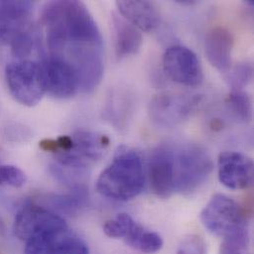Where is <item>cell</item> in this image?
<instances>
[{
    "label": "cell",
    "mask_w": 254,
    "mask_h": 254,
    "mask_svg": "<svg viewBox=\"0 0 254 254\" xmlns=\"http://www.w3.org/2000/svg\"><path fill=\"white\" fill-rule=\"evenodd\" d=\"M42 23L49 55L68 64L77 73L80 90L90 93L104 73V48L99 28L80 1H52L45 5Z\"/></svg>",
    "instance_id": "6da1fadb"
},
{
    "label": "cell",
    "mask_w": 254,
    "mask_h": 254,
    "mask_svg": "<svg viewBox=\"0 0 254 254\" xmlns=\"http://www.w3.org/2000/svg\"><path fill=\"white\" fill-rule=\"evenodd\" d=\"M144 186V172L136 151L121 146L112 162L101 172L96 188L104 197L127 201L136 197Z\"/></svg>",
    "instance_id": "7a4b0ae2"
},
{
    "label": "cell",
    "mask_w": 254,
    "mask_h": 254,
    "mask_svg": "<svg viewBox=\"0 0 254 254\" xmlns=\"http://www.w3.org/2000/svg\"><path fill=\"white\" fill-rule=\"evenodd\" d=\"M174 192L191 194L197 191L214 169L208 151L195 143L172 145Z\"/></svg>",
    "instance_id": "3957f363"
},
{
    "label": "cell",
    "mask_w": 254,
    "mask_h": 254,
    "mask_svg": "<svg viewBox=\"0 0 254 254\" xmlns=\"http://www.w3.org/2000/svg\"><path fill=\"white\" fill-rule=\"evenodd\" d=\"M5 77L11 95L24 106H36L46 93L40 63L27 59L10 63Z\"/></svg>",
    "instance_id": "277c9868"
},
{
    "label": "cell",
    "mask_w": 254,
    "mask_h": 254,
    "mask_svg": "<svg viewBox=\"0 0 254 254\" xmlns=\"http://www.w3.org/2000/svg\"><path fill=\"white\" fill-rule=\"evenodd\" d=\"M204 227L223 239L248 229L245 214L240 205L224 194H216L201 212Z\"/></svg>",
    "instance_id": "5b68a950"
},
{
    "label": "cell",
    "mask_w": 254,
    "mask_h": 254,
    "mask_svg": "<svg viewBox=\"0 0 254 254\" xmlns=\"http://www.w3.org/2000/svg\"><path fill=\"white\" fill-rule=\"evenodd\" d=\"M70 139L69 147L55 155L57 164L83 171L102 158L110 143L107 135L88 130H79Z\"/></svg>",
    "instance_id": "8992f818"
},
{
    "label": "cell",
    "mask_w": 254,
    "mask_h": 254,
    "mask_svg": "<svg viewBox=\"0 0 254 254\" xmlns=\"http://www.w3.org/2000/svg\"><path fill=\"white\" fill-rule=\"evenodd\" d=\"M200 103V96L161 92L148 105L150 120L159 127H173L187 120Z\"/></svg>",
    "instance_id": "52a82bcc"
},
{
    "label": "cell",
    "mask_w": 254,
    "mask_h": 254,
    "mask_svg": "<svg viewBox=\"0 0 254 254\" xmlns=\"http://www.w3.org/2000/svg\"><path fill=\"white\" fill-rule=\"evenodd\" d=\"M67 230L63 217L34 203L26 204L18 211L13 226L14 235L25 242L38 235Z\"/></svg>",
    "instance_id": "ba28073f"
},
{
    "label": "cell",
    "mask_w": 254,
    "mask_h": 254,
    "mask_svg": "<svg viewBox=\"0 0 254 254\" xmlns=\"http://www.w3.org/2000/svg\"><path fill=\"white\" fill-rule=\"evenodd\" d=\"M46 93L58 99H67L80 90L76 71L63 60L45 56L40 63Z\"/></svg>",
    "instance_id": "9c48e42d"
},
{
    "label": "cell",
    "mask_w": 254,
    "mask_h": 254,
    "mask_svg": "<svg viewBox=\"0 0 254 254\" xmlns=\"http://www.w3.org/2000/svg\"><path fill=\"white\" fill-rule=\"evenodd\" d=\"M164 71L174 82L195 87L203 82V69L195 53L184 46L168 48L162 57Z\"/></svg>",
    "instance_id": "30bf717a"
},
{
    "label": "cell",
    "mask_w": 254,
    "mask_h": 254,
    "mask_svg": "<svg viewBox=\"0 0 254 254\" xmlns=\"http://www.w3.org/2000/svg\"><path fill=\"white\" fill-rule=\"evenodd\" d=\"M220 182L232 190H244L254 183V161L239 151H224L219 155Z\"/></svg>",
    "instance_id": "8fae6325"
},
{
    "label": "cell",
    "mask_w": 254,
    "mask_h": 254,
    "mask_svg": "<svg viewBox=\"0 0 254 254\" xmlns=\"http://www.w3.org/2000/svg\"><path fill=\"white\" fill-rule=\"evenodd\" d=\"M31 1H0V42L11 44L33 29Z\"/></svg>",
    "instance_id": "7c38bea8"
},
{
    "label": "cell",
    "mask_w": 254,
    "mask_h": 254,
    "mask_svg": "<svg viewBox=\"0 0 254 254\" xmlns=\"http://www.w3.org/2000/svg\"><path fill=\"white\" fill-rule=\"evenodd\" d=\"M151 191L160 198H168L174 192L172 145L161 144L153 149L148 162Z\"/></svg>",
    "instance_id": "4fadbf2b"
},
{
    "label": "cell",
    "mask_w": 254,
    "mask_h": 254,
    "mask_svg": "<svg viewBox=\"0 0 254 254\" xmlns=\"http://www.w3.org/2000/svg\"><path fill=\"white\" fill-rule=\"evenodd\" d=\"M234 37L224 27L211 29L205 39V54L209 63L220 72L228 73L232 68Z\"/></svg>",
    "instance_id": "5bb4252c"
},
{
    "label": "cell",
    "mask_w": 254,
    "mask_h": 254,
    "mask_svg": "<svg viewBox=\"0 0 254 254\" xmlns=\"http://www.w3.org/2000/svg\"><path fill=\"white\" fill-rule=\"evenodd\" d=\"M116 5L123 18L139 31L152 32L160 23V15L153 2L122 0Z\"/></svg>",
    "instance_id": "9a60e30c"
},
{
    "label": "cell",
    "mask_w": 254,
    "mask_h": 254,
    "mask_svg": "<svg viewBox=\"0 0 254 254\" xmlns=\"http://www.w3.org/2000/svg\"><path fill=\"white\" fill-rule=\"evenodd\" d=\"M115 53L118 59L135 55L141 46L140 31L128 23L123 17L113 16Z\"/></svg>",
    "instance_id": "2e32d148"
},
{
    "label": "cell",
    "mask_w": 254,
    "mask_h": 254,
    "mask_svg": "<svg viewBox=\"0 0 254 254\" xmlns=\"http://www.w3.org/2000/svg\"><path fill=\"white\" fill-rule=\"evenodd\" d=\"M87 195L85 187L72 189L69 194L65 195H51L45 198V206H50L49 210L52 212L71 216L76 214L86 202ZM46 208V207H45ZM57 214V213H56Z\"/></svg>",
    "instance_id": "e0dca14e"
},
{
    "label": "cell",
    "mask_w": 254,
    "mask_h": 254,
    "mask_svg": "<svg viewBox=\"0 0 254 254\" xmlns=\"http://www.w3.org/2000/svg\"><path fill=\"white\" fill-rule=\"evenodd\" d=\"M125 242L130 248L147 254L159 252L163 246V241L157 233L146 231L139 225L135 226Z\"/></svg>",
    "instance_id": "ac0fdd59"
},
{
    "label": "cell",
    "mask_w": 254,
    "mask_h": 254,
    "mask_svg": "<svg viewBox=\"0 0 254 254\" xmlns=\"http://www.w3.org/2000/svg\"><path fill=\"white\" fill-rule=\"evenodd\" d=\"M69 233L67 230L35 236L26 242L25 254H57L63 240Z\"/></svg>",
    "instance_id": "d6986e66"
},
{
    "label": "cell",
    "mask_w": 254,
    "mask_h": 254,
    "mask_svg": "<svg viewBox=\"0 0 254 254\" xmlns=\"http://www.w3.org/2000/svg\"><path fill=\"white\" fill-rule=\"evenodd\" d=\"M227 104L233 115L241 122L248 123L253 119L252 98L243 90L231 91L227 98Z\"/></svg>",
    "instance_id": "ffe728a7"
},
{
    "label": "cell",
    "mask_w": 254,
    "mask_h": 254,
    "mask_svg": "<svg viewBox=\"0 0 254 254\" xmlns=\"http://www.w3.org/2000/svg\"><path fill=\"white\" fill-rule=\"evenodd\" d=\"M137 224L127 214H119L104 226V233L109 238L125 240Z\"/></svg>",
    "instance_id": "44dd1931"
},
{
    "label": "cell",
    "mask_w": 254,
    "mask_h": 254,
    "mask_svg": "<svg viewBox=\"0 0 254 254\" xmlns=\"http://www.w3.org/2000/svg\"><path fill=\"white\" fill-rule=\"evenodd\" d=\"M254 78V67L250 63H241L228 72V83L232 91L243 90Z\"/></svg>",
    "instance_id": "7402d4cb"
},
{
    "label": "cell",
    "mask_w": 254,
    "mask_h": 254,
    "mask_svg": "<svg viewBox=\"0 0 254 254\" xmlns=\"http://www.w3.org/2000/svg\"><path fill=\"white\" fill-rule=\"evenodd\" d=\"M250 244L248 229L224 239L219 254H247Z\"/></svg>",
    "instance_id": "603a6c76"
},
{
    "label": "cell",
    "mask_w": 254,
    "mask_h": 254,
    "mask_svg": "<svg viewBox=\"0 0 254 254\" xmlns=\"http://www.w3.org/2000/svg\"><path fill=\"white\" fill-rule=\"evenodd\" d=\"M26 180V174L19 167L14 165L0 166V184L20 188L25 185Z\"/></svg>",
    "instance_id": "cb8c5ba5"
},
{
    "label": "cell",
    "mask_w": 254,
    "mask_h": 254,
    "mask_svg": "<svg viewBox=\"0 0 254 254\" xmlns=\"http://www.w3.org/2000/svg\"><path fill=\"white\" fill-rule=\"evenodd\" d=\"M57 254H89L86 243L69 233L62 242Z\"/></svg>",
    "instance_id": "d4e9b609"
},
{
    "label": "cell",
    "mask_w": 254,
    "mask_h": 254,
    "mask_svg": "<svg viewBox=\"0 0 254 254\" xmlns=\"http://www.w3.org/2000/svg\"><path fill=\"white\" fill-rule=\"evenodd\" d=\"M176 254H207L206 244L199 236H189L183 240Z\"/></svg>",
    "instance_id": "484cf974"
},
{
    "label": "cell",
    "mask_w": 254,
    "mask_h": 254,
    "mask_svg": "<svg viewBox=\"0 0 254 254\" xmlns=\"http://www.w3.org/2000/svg\"><path fill=\"white\" fill-rule=\"evenodd\" d=\"M176 3H179V4H181V5H184V6H191V5H195V4H197V1H195V0H176L175 1Z\"/></svg>",
    "instance_id": "4316f807"
},
{
    "label": "cell",
    "mask_w": 254,
    "mask_h": 254,
    "mask_svg": "<svg viewBox=\"0 0 254 254\" xmlns=\"http://www.w3.org/2000/svg\"><path fill=\"white\" fill-rule=\"evenodd\" d=\"M3 229H4V227H3V223H2V221L0 220V232H2V231H3Z\"/></svg>",
    "instance_id": "83f0119b"
}]
</instances>
